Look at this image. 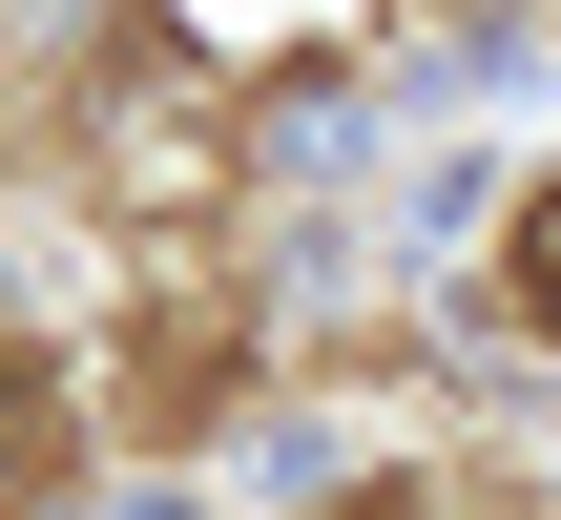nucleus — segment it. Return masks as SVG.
I'll use <instances>...</instances> for the list:
<instances>
[{"label": "nucleus", "mask_w": 561, "mask_h": 520, "mask_svg": "<svg viewBox=\"0 0 561 520\" xmlns=\"http://www.w3.org/2000/svg\"><path fill=\"white\" fill-rule=\"evenodd\" d=\"M500 292H520V334H561V167L520 188V229H500Z\"/></svg>", "instance_id": "nucleus-1"}, {"label": "nucleus", "mask_w": 561, "mask_h": 520, "mask_svg": "<svg viewBox=\"0 0 561 520\" xmlns=\"http://www.w3.org/2000/svg\"><path fill=\"white\" fill-rule=\"evenodd\" d=\"M42 459H62V375H42V354H0V500H21Z\"/></svg>", "instance_id": "nucleus-2"}]
</instances>
